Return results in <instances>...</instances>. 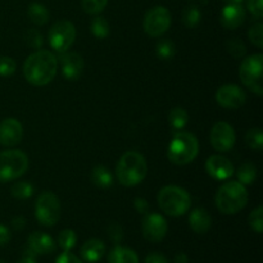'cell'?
Listing matches in <instances>:
<instances>
[{
  "label": "cell",
  "mask_w": 263,
  "mask_h": 263,
  "mask_svg": "<svg viewBox=\"0 0 263 263\" xmlns=\"http://www.w3.org/2000/svg\"><path fill=\"white\" fill-rule=\"evenodd\" d=\"M58 71V59L49 50H36L23 63V76L33 86L50 84Z\"/></svg>",
  "instance_id": "cell-1"
},
{
  "label": "cell",
  "mask_w": 263,
  "mask_h": 263,
  "mask_svg": "<svg viewBox=\"0 0 263 263\" xmlns=\"http://www.w3.org/2000/svg\"><path fill=\"white\" fill-rule=\"evenodd\" d=\"M146 174H148L146 159L138 152H126L116 166V176L123 186H136L144 181Z\"/></svg>",
  "instance_id": "cell-2"
},
{
  "label": "cell",
  "mask_w": 263,
  "mask_h": 263,
  "mask_svg": "<svg viewBox=\"0 0 263 263\" xmlns=\"http://www.w3.org/2000/svg\"><path fill=\"white\" fill-rule=\"evenodd\" d=\"M217 210L223 215H236L248 203L246 185L239 181H228L218 187L215 197Z\"/></svg>",
  "instance_id": "cell-3"
},
{
  "label": "cell",
  "mask_w": 263,
  "mask_h": 263,
  "mask_svg": "<svg viewBox=\"0 0 263 263\" xmlns=\"http://www.w3.org/2000/svg\"><path fill=\"white\" fill-rule=\"evenodd\" d=\"M199 153V141L192 133L177 131L172 138L167 151L170 161L177 166L189 164L197 158Z\"/></svg>",
  "instance_id": "cell-4"
},
{
  "label": "cell",
  "mask_w": 263,
  "mask_h": 263,
  "mask_svg": "<svg viewBox=\"0 0 263 263\" xmlns=\"http://www.w3.org/2000/svg\"><path fill=\"white\" fill-rule=\"evenodd\" d=\"M158 205L161 211L171 217H180L190 210L192 198L189 193L176 185H168L159 190Z\"/></svg>",
  "instance_id": "cell-5"
},
{
  "label": "cell",
  "mask_w": 263,
  "mask_h": 263,
  "mask_svg": "<svg viewBox=\"0 0 263 263\" xmlns=\"http://www.w3.org/2000/svg\"><path fill=\"white\" fill-rule=\"evenodd\" d=\"M239 76L241 82L254 92L261 97L263 95V55L261 53L253 54L243 59L239 69Z\"/></svg>",
  "instance_id": "cell-6"
},
{
  "label": "cell",
  "mask_w": 263,
  "mask_h": 263,
  "mask_svg": "<svg viewBox=\"0 0 263 263\" xmlns=\"http://www.w3.org/2000/svg\"><path fill=\"white\" fill-rule=\"evenodd\" d=\"M28 168V157L22 151L0 152V182L20 179Z\"/></svg>",
  "instance_id": "cell-7"
},
{
  "label": "cell",
  "mask_w": 263,
  "mask_h": 263,
  "mask_svg": "<svg viewBox=\"0 0 263 263\" xmlns=\"http://www.w3.org/2000/svg\"><path fill=\"white\" fill-rule=\"evenodd\" d=\"M35 217L43 226L55 225L61 218V202L51 192H43L35 203Z\"/></svg>",
  "instance_id": "cell-8"
},
{
  "label": "cell",
  "mask_w": 263,
  "mask_h": 263,
  "mask_svg": "<svg viewBox=\"0 0 263 263\" xmlns=\"http://www.w3.org/2000/svg\"><path fill=\"white\" fill-rule=\"evenodd\" d=\"M48 39L54 51L59 54L66 53L73 45L74 39H76V27L71 21H58L49 30Z\"/></svg>",
  "instance_id": "cell-9"
},
{
  "label": "cell",
  "mask_w": 263,
  "mask_h": 263,
  "mask_svg": "<svg viewBox=\"0 0 263 263\" xmlns=\"http://www.w3.org/2000/svg\"><path fill=\"white\" fill-rule=\"evenodd\" d=\"M172 17L170 10L166 7H154L146 12L144 17V31L151 37H161L168 31L171 26Z\"/></svg>",
  "instance_id": "cell-10"
},
{
  "label": "cell",
  "mask_w": 263,
  "mask_h": 263,
  "mask_svg": "<svg viewBox=\"0 0 263 263\" xmlns=\"http://www.w3.org/2000/svg\"><path fill=\"white\" fill-rule=\"evenodd\" d=\"M144 238L151 243H161L167 235L168 225L163 216L158 213H146L141 221Z\"/></svg>",
  "instance_id": "cell-11"
},
{
  "label": "cell",
  "mask_w": 263,
  "mask_h": 263,
  "mask_svg": "<svg viewBox=\"0 0 263 263\" xmlns=\"http://www.w3.org/2000/svg\"><path fill=\"white\" fill-rule=\"evenodd\" d=\"M211 145L217 152H229L234 148L236 141L234 127L228 122H216L211 130Z\"/></svg>",
  "instance_id": "cell-12"
},
{
  "label": "cell",
  "mask_w": 263,
  "mask_h": 263,
  "mask_svg": "<svg viewBox=\"0 0 263 263\" xmlns=\"http://www.w3.org/2000/svg\"><path fill=\"white\" fill-rule=\"evenodd\" d=\"M247 95L240 86L235 84H226L216 91V102L225 109H239L246 104Z\"/></svg>",
  "instance_id": "cell-13"
},
{
  "label": "cell",
  "mask_w": 263,
  "mask_h": 263,
  "mask_svg": "<svg viewBox=\"0 0 263 263\" xmlns=\"http://www.w3.org/2000/svg\"><path fill=\"white\" fill-rule=\"evenodd\" d=\"M205 171L212 179L223 181V180L230 179L235 170H234L230 159L221 154H215V156L208 157V159L205 161Z\"/></svg>",
  "instance_id": "cell-14"
},
{
  "label": "cell",
  "mask_w": 263,
  "mask_h": 263,
  "mask_svg": "<svg viewBox=\"0 0 263 263\" xmlns=\"http://www.w3.org/2000/svg\"><path fill=\"white\" fill-rule=\"evenodd\" d=\"M23 138V127L17 118H5L0 122V144L4 146H15Z\"/></svg>",
  "instance_id": "cell-15"
},
{
  "label": "cell",
  "mask_w": 263,
  "mask_h": 263,
  "mask_svg": "<svg viewBox=\"0 0 263 263\" xmlns=\"http://www.w3.org/2000/svg\"><path fill=\"white\" fill-rule=\"evenodd\" d=\"M59 63L62 67V73L68 81H76L80 79L84 71V59L77 53H62L59 57Z\"/></svg>",
  "instance_id": "cell-16"
},
{
  "label": "cell",
  "mask_w": 263,
  "mask_h": 263,
  "mask_svg": "<svg viewBox=\"0 0 263 263\" xmlns=\"http://www.w3.org/2000/svg\"><path fill=\"white\" fill-rule=\"evenodd\" d=\"M220 21L228 30H236L246 21V9L241 4H226L221 10Z\"/></svg>",
  "instance_id": "cell-17"
},
{
  "label": "cell",
  "mask_w": 263,
  "mask_h": 263,
  "mask_svg": "<svg viewBox=\"0 0 263 263\" xmlns=\"http://www.w3.org/2000/svg\"><path fill=\"white\" fill-rule=\"evenodd\" d=\"M27 247L33 254L44 256V254H50L55 251V241L53 240L50 235L41 231H35L30 234L27 239Z\"/></svg>",
  "instance_id": "cell-18"
},
{
  "label": "cell",
  "mask_w": 263,
  "mask_h": 263,
  "mask_svg": "<svg viewBox=\"0 0 263 263\" xmlns=\"http://www.w3.org/2000/svg\"><path fill=\"white\" fill-rule=\"evenodd\" d=\"M189 225L194 233L205 234L212 226V217L205 208H194L189 215Z\"/></svg>",
  "instance_id": "cell-19"
},
{
  "label": "cell",
  "mask_w": 263,
  "mask_h": 263,
  "mask_svg": "<svg viewBox=\"0 0 263 263\" xmlns=\"http://www.w3.org/2000/svg\"><path fill=\"white\" fill-rule=\"evenodd\" d=\"M80 253H81L82 259L86 262H99L105 254V244L99 239H89L82 244Z\"/></svg>",
  "instance_id": "cell-20"
},
{
  "label": "cell",
  "mask_w": 263,
  "mask_h": 263,
  "mask_svg": "<svg viewBox=\"0 0 263 263\" xmlns=\"http://www.w3.org/2000/svg\"><path fill=\"white\" fill-rule=\"evenodd\" d=\"M108 263H139V257L131 248L116 246L109 252Z\"/></svg>",
  "instance_id": "cell-21"
},
{
  "label": "cell",
  "mask_w": 263,
  "mask_h": 263,
  "mask_svg": "<svg viewBox=\"0 0 263 263\" xmlns=\"http://www.w3.org/2000/svg\"><path fill=\"white\" fill-rule=\"evenodd\" d=\"M91 181L95 186L107 189L113 185V175L107 167L97 166L91 171Z\"/></svg>",
  "instance_id": "cell-22"
},
{
  "label": "cell",
  "mask_w": 263,
  "mask_h": 263,
  "mask_svg": "<svg viewBox=\"0 0 263 263\" xmlns=\"http://www.w3.org/2000/svg\"><path fill=\"white\" fill-rule=\"evenodd\" d=\"M28 17L35 25L43 26L49 21V10L45 5L40 3H32L27 9Z\"/></svg>",
  "instance_id": "cell-23"
},
{
  "label": "cell",
  "mask_w": 263,
  "mask_h": 263,
  "mask_svg": "<svg viewBox=\"0 0 263 263\" xmlns=\"http://www.w3.org/2000/svg\"><path fill=\"white\" fill-rule=\"evenodd\" d=\"M257 167L254 166L251 162H246V163L241 164L239 167V170L236 171V176H238L239 182H241L243 185H252L257 179Z\"/></svg>",
  "instance_id": "cell-24"
},
{
  "label": "cell",
  "mask_w": 263,
  "mask_h": 263,
  "mask_svg": "<svg viewBox=\"0 0 263 263\" xmlns=\"http://www.w3.org/2000/svg\"><path fill=\"white\" fill-rule=\"evenodd\" d=\"M187 121H189V115L184 108H174L168 115V122L170 126L174 128L175 131H181L182 128L186 126Z\"/></svg>",
  "instance_id": "cell-25"
},
{
  "label": "cell",
  "mask_w": 263,
  "mask_h": 263,
  "mask_svg": "<svg viewBox=\"0 0 263 263\" xmlns=\"http://www.w3.org/2000/svg\"><path fill=\"white\" fill-rule=\"evenodd\" d=\"M10 193H12V197L15 198V199H28V198L32 197L33 186L28 181H18L13 184Z\"/></svg>",
  "instance_id": "cell-26"
},
{
  "label": "cell",
  "mask_w": 263,
  "mask_h": 263,
  "mask_svg": "<svg viewBox=\"0 0 263 263\" xmlns=\"http://www.w3.org/2000/svg\"><path fill=\"white\" fill-rule=\"evenodd\" d=\"M156 51L158 58L163 59V61H170L176 54V45L174 44V41L164 39V40L158 41L156 46Z\"/></svg>",
  "instance_id": "cell-27"
},
{
  "label": "cell",
  "mask_w": 263,
  "mask_h": 263,
  "mask_svg": "<svg viewBox=\"0 0 263 263\" xmlns=\"http://www.w3.org/2000/svg\"><path fill=\"white\" fill-rule=\"evenodd\" d=\"M91 32L97 39H105L110 33L109 22L104 17H97L91 21Z\"/></svg>",
  "instance_id": "cell-28"
},
{
  "label": "cell",
  "mask_w": 263,
  "mask_h": 263,
  "mask_svg": "<svg viewBox=\"0 0 263 263\" xmlns=\"http://www.w3.org/2000/svg\"><path fill=\"white\" fill-rule=\"evenodd\" d=\"M246 143L251 149L256 152H261L263 149V134L261 128H251L246 134Z\"/></svg>",
  "instance_id": "cell-29"
},
{
  "label": "cell",
  "mask_w": 263,
  "mask_h": 263,
  "mask_svg": "<svg viewBox=\"0 0 263 263\" xmlns=\"http://www.w3.org/2000/svg\"><path fill=\"white\" fill-rule=\"evenodd\" d=\"M182 22L187 28H194L200 22V10L197 5H189L182 12Z\"/></svg>",
  "instance_id": "cell-30"
},
{
  "label": "cell",
  "mask_w": 263,
  "mask_h": 263,
  "mask_svg": "<svg viewBox=\"0 0 263 263\" xmlns=\"http://www.w3.org/2000/svg\"><path fill=\"white\" fill-rule=\"evenodd\" d=\"M77 235L72 229H64L58 235V246L63 251H71L76 246Z\"/></svg>",
  "instance_id": "cell-31"
},
{
  "label": "cell",
  "mask_w": 263,
  "mask_h": 263,
  "mask_svg": "<svg viewBox=\"0 0 263 263\" xmlns=\"http://www.w3.org/2000/svg\"><path fill=\"white\" fill-rule=\"evenodd\" d=\"M108 0H81L82 9L85 13L91 15H97L105 9Z\"/></svg>",
  "instance_id": "cell-32"
},
{
  "label": "cell",
  "mask_w": 263,
  "mask_h": 263,
  "mask_svg": "<svg viewBox=\"0 0 263 263\" xmlns=\"http://www.w3.org/2000/svg\"><path fill=\"white\" fill-rule=\"evenodd\" d=\"M226 49H228V51L230 53V55H233L234 58H236V59L243 58L247 53L246 44H244L243 41L238 37L230 39V40L226 43Z\"/></svg>",
  "instance_id": "cell-33"
},
{
  "label": "cell",
  "mask_w": 263,
  "mask_h": 263,
  "mask_svg": "<svg viewBox=\"0 0 263 263\" xmlns=\"http://www.w3.org/2000/svg\"><path fill=\"white\" fill-rule=\"evenodd\" d=\"M248 223L252 230L256 231L257 234H261L263 231V207L258 205L256 210L251 212L248 217Z\"/></svg>",
  "instance_id": "cell-34"
},
{
  "label": "cell",
  "mask_w": 263,
  "mask_h": 263,
  "mask_svg": "<svg viewBox=\"0 0 263 263\" xmlns=\"http://www.w3.org/2000/svg\"><path fill=\"white\" fill-rule=\"evenodd\" d=\"M248 37L251 43L257 48H263V23H254L248 31Z\"/></svg>",
  "instance_id": "cell-35"
},
{
  "label": "cell",
  "mask_w": 263,
  "mask_h": 263,
  "mask_svg": "<svg viewBox=\"0 0 263 263\" xmlns=\"http://www.w3.org/2000/svg\"><path fill=\"white\" fill-rule=\"evenodd\" d=\"M17 68V64H15L14 59H12L10 57H0V76L3 77H9L12 76L15 72Z\"/></svg>",
  "instance_id": "cell-36"
},
{
  "label": "cell",
  "mask_w": 263,
  "mask_h": 263,
  "mask_svg": "<svg viewBox=\"0 0 263 263\" xmlns=\"http://www.w3.org/2000/svg\"><path fill=\"white\" fill-rule=\"evenodd\" d=\"M26 43L28 46H31L32 49H40L43 46V36L35 28H31L26 32Z\"/></svg>",
  "instance_id": "cell-37"
},
{
  "label": "cell",
  "mask_w": 263,
  "mask_h": 263,
  "mask_svg": "<svg viewBox=\"0 0 263 263\" xmlns=\"http://www.w3.org/2000/svg\"><path fill=\"white\" fill-rule=\"evenodd\" d=\"M247 8L257 20L263 17V0H247Z\"/></svg>",
  "instance_id": "cell-38"
},
{
  "label": "cell",
  "mask_w": 263,
  "mask_h": 263,
  "mask_svg": "<svg viewBox=\"0 0 263 263\" xmlns=\"http://www.w3.org/2000/svg\"><path fill=\"white\" fill-rule=\"evenodd\" d=\"M108 233H109V238L112 239L115 243H120L123 239V230L122 228H121V225H118V223L113 222L112 225L109 226V229H108Z\"/></svg>",
  "instance_id": "cell-39"
},
{
  "label": "cell",
  "mask_w": 263,
  "mask_h": 263,
  "mask_svg": "<svg viewBox=\"0 0 263 263\" xmlns=\"http://www.w3.org/2000/svg\"><path fill=\"white\" fill-rule=\"evenodd\" d=\"M55 263H84V262H82L81 259H79V257H76L69 251H64L63 253L59 254L58 258L55 259Z\"/></svg>",
  "instance_id": "cell-40"
},
{
  "label": "cell",
  "mask_w": 263,
  "mask_h": 263,
  "mask_svg": "<svg viewBox=\"0 0 263 263\" xmlns=\"http://www.w3.org/2000/svg\"><path fill=\"white\" fill-rule=\"evenodd\" d=\"M134 207L138 211L140 215H146L149 212V203L148 200L144 199V198H136L134 200Z\"/></svg>",
  "instance_id": "cell-41"
},
{
  "label": "cell",
  "mask_w": 263,
  "mask_h": 263,
  "mask_svg": "<svg viewBox=\"0 0 263 263\" xmlns=\"http://www.w3.org/2000/svg\"><path fill=\"white\" fill-rule=\"evenodd\" d=\"M145 263H168V259L166 258V256L158 252H154L146 256Z\"/></svg>",
  "instance_id": "cell-42"
},
{
  "label": "cell",
  "mask_w": 263,
  "mask_h": 263,
  "mask_svg": "<svg viewBox=\"0 0 263 263\" xmlns=\"http://www.w3.org/2000/svg\"><path fill=\"white\" fill-rule=\"evenodd\" d=\"M10 240V231L7 226L0 223V247H4L9 243Z\"/></svg>",
  "instance_id": "cell-43"
},
{
  "label": "cell",
  "mask_w": 263,
  "mask_h": 263,
  "mask_svg": "<svg viewBox=\"0 0 263 263\" xmlns=\"http://www.w3.org/2000/svg\"><path fill=\"white\" fill-rule=\"evenodd\" d=\"M26 225V220L22 217V216H18V217H14L12 220V226L13 229H15V230H22L23 228H25Z\"/></svg>",
  "instance_id": "cell-44"
},
{
  "label": "cell",
  "mask_w": 263,
  "mask_h": 263,
  "mask_svg": "<svg viewBox=\"0 0 263 263\" xmlns=\"http://www.w3.org/2000/svg\"><path fill=\"white\" fill-rule=\"evenodd\" d=\"M189 262V258L185 253H177L176 257H175V263H187Z\"/></svg>",
  "instance_id": "cell-45"
},
{
  "label": "cell",
  "mask_w": 263,
  "mask_h": 263,
  "mask_svg": "<svg viewBox=\"0 0 263 263\" xmlns=\"http://www.w3.org/2000/svg\"><path fill=\"white\" fill-rule=\"evenodd\" d=\"M18 263H36V261H35V257L25 256Z\"/></svg>",
  "instance_id": "cell-46"
},
{
  "label": "cell",
  "mask_w": 263,
  "mask_h": 263,
  "mask_svg": "<svg viewBox=\"0 0 263 263\" xmlns=\"http://www.w3.org/2000/svg\"><path fill=\"white\" fill-rule=\"evenodd\" d=\"M222 2H225L226 4H241L244 0H222Z\"/></svg>",
  "instance_id": "cell-47"
},
{
  "label": "cell",
  "mask_w": 263,
  "mask_h": 263,
  "mask_svg": "<svg viewBox=\"0 0 263 263\" xmlns=\"http://www.w3.org/2000/svg\"><path fill=\"white\" fill-rule=\"evenodd\" d=\"M0 263H7V262H4V261H0Z\"/></svg>",
  "instance_id": "cell-48"
}]
</instances>
